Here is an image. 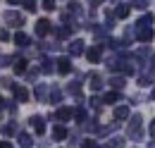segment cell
Segmentation results:
<instances>
[{"label": "cell", "mask_w": 155, "mask_h": 148, "mask_svg": "<svg viewBox=\"0 0 155 148\" xmlns=\"http://www.w3.org/2000/svg\"><path fill=\"white\" fill-rule=\"evenodd\" d=\"M141 124H143V119H141V115H134L131 117V122H129V136L134 139V141H141Z\"/></svg>", "instance_id": "cell-1"}, {"label": "cell", "mask_w": 155, "mask_h": 148, "mask_svg": "<svg viewBox=\"0 0 155 148\" xmlns=\"http://www.w3.org/2000/svg\"><path fill=\"white\" fill-rule=\"evenodd\" d=\"M5 22L12 24V26H24V17H21L19 12H15V10H7L5 12Z\"/></svg>", "instance_id": "cell-2"}, {"label": "cell", "mask_w": 155, "mask_h": 148, "mask_svg": "<svg viewBox=\"0 0 155 148\" xmlns=\"http://www.w3.org/2000/svg\"><path fill=\"white\" fill-rule=\"evenodd\" d=\"M29 122H31V127H34V131H36L38 136H43V134H45V119H43L41 115H34Z\"/></svg>", "instance_id": "cell-3"}, {"label": "cell", "mask_w": 155, "mask_h": 148, "mask_svg": "<svg viewBox=\"0 0 155 148\" xmlns=\"http://www.w3.org/2000/svg\"><path fill=\"white\" fill-rule=\"evenodd\" d=\"M136 36H138V41L148 43V41H153V29L150 26H136Z\"/></svg>", "instance_id": "cell-4"}, {"label": "cell", "mask_w": 155, "mask_h": 148, "mask_svg": "<svg viewBox=\"0 0 155 148\" xmlns=\"http://www.w3.org/2000/svg\"><path fill=\"white\" fill-rule=\"evenodd\" d=\"M55 65H58L55 69H58L60 74H67V72H72V60H69L67 55H64V57H60V60L55 62Z\"/></svg>", "instance_id": "cell-5"}, {"label": "cell", "mask_w": 155, "mask_h": 148, "mask_svg": "<svg viewBox=\"0 0 155 148\" xmlns=\"http://www.w3.org/2000/svg\"><path fill=\"white\" fill-rule=\"evenodd\" d=\"M50 29H53V24H50L48 19H38V22H36V34H38V36L50 34Z\"/></svg>", "instance_id": "cell-6"}, {"label": "cell", "mask_w": 155, "mask_h": 148, "mask_svg": "<svg viewBox=\"0 0 155 148\" xmlns=\"http://www.w3.org/2000/svg\"><path fill=\"white\" fill-rule=\"evenodd\" d=\"M12 91H15L17 103H26V100H29V89H24V86H17V84H15V89H12Z\"/></svg>", "instance_id": "cell-7"}, {"label": "cell", "mask_w": 155, "mask_h": 148, "mask_svg": "<svg viewBox=\"0 0 155 148\" xmlns=\"http://www.w3.org/2000/svg\"><path fill=\"white\" fill-rule=\"evenodd\" d=\"M129 12H131V5H124V2H119V5H117V10H115V17L127 19V17H129Z\"/></svg>", "instance_id": "cell-8"}, {"label": "cell", "mask_w": 155, "mask_h": 148, "mask_svg": "<svg viewBox=\"0 0 155 148\" xmlns=\"http://www.w3.org/2000/svg\"><path fill=\"white\" fill-rule=\"evenodd\" d=\"M17 136H19L21 148H31V146H34V136H31V134H26V131H19Z\"/></svg>", "instance_id": "cell-9"}, {"label": "cell", "mask_w": 155, "mask_h": 148, "mask_svg": "<svg viewBox=\"0 0 155 148\" xmlns=\"http://www.w3.org/2000/svg\"><path fill=\"white\" fill-rule=\"evenodd\" d=\"M41 72H45V74L55 72V60H50V57H43V60H41Z\"/></svg>", "instance_id": "cell-10"}, {"label": "cell", "mask_w": 155, "mask_h": 148, "mask_svg": "<svg viewBox=\"0 0 155 148\" xmlns=\"http://www.w3.org/2000/svg\"><path fill=\"white\" fill-rule=\"evenodd\" d=\"M53 139H55V141H64V139H67V129H64L62 124H55V127H53Z\"/></svg>", "instance_id": "cell-11"}, {"label": "cell", "mask_w": 155, "mask_h": 148, "mask_svg": "<svg viewBox=\"0 0 155 148\" xmlns=\"http://www.w3.org/2000/svg\"><path fill=\"white\" fill-rule=\"evenodd\" d=\"M88 86H91L93 91H100V89H103V79H100L98 74H88Z\"/></svg>", "instance_id": "cell-12"}, {"label": "cell", "mask_w": 155, "mask_h": 148, "mask_svg": "<svg viewBox=\"0 0 155 148\" xmlns=\"http://www.w3.org/2000/svg\"><path fill=\"white\" fill-rule=\"evenodd\" d=\"M72 115H74V112L69 110V108H60V110L55 112V117H58L60 122H69V119H72Z\"/></svg>", "instance_id": "cell-13"}, {"label": "cell", "mask_w": 155, "mask_h": 148, "mask_svg": "<svg viewBox=\"0 0 155 148\" xmlns=\"http://www.w3.org/2000/svg\"><path fill=\"white\" fill-rule=\"evenodd\" d=\"M86 57H88L91 62H100V45H93V48H88V50H86Z\"/></svg>", "instance_id": "cell-14"}, {"label": "cell", "mask_w": 155, "mask_h": 148, "mask_svg": "<svg viewBox=\"0 0 155 148\" xmlns=\"http://www.w3.org/2000/svg\"><path fill=\"white\" fill-rule=\"evenodd\" d=\"M84 53V41H72L69 43V55H81Z\"/></svg>", "instance_id": "cell-15"}, {"label": "cell", "mask_w": 155, "mask_h": 148, "mask_svg": "<svg viewBox=\"0 0 155 148\" xmlns=\"http://www.w3.org/2000/svg\"><path fill=\"white\" fill-rule=\"evenodd\" d=\"M12 62H15V72L17 74L26 72V60H24V57H12Z\"/></svg>", "instance_id": "cell-16"}, {"label": "cell", "mask_w": 155, "mask_h": 148, "mask_svg": "<svg viewBox=\"0 0 155 148\" xmlns=\"http://www.w3.org/2000/svg\"><path fill=\"white\" fill-rule=\"evenodd\" d=\"M15 43H17L19 48H26V45H29V36H26L24 31H17V34H15Z\"/></svg>", "instance_id": "cell-17"}, {"label": "cell", "mask_w": 155, "mask_h": 148, "mask_svg": "<svg viewBox=\"0 0 155 148\" xmlns=\"http://www.w3.org/2000/svg\"><path fill=\"white\" fill-rule=\"evenodd\" d=\"M36 98H38L41 103L48 98V86H45V84H38V86H36Z\"/></svg>", "instance_id": "cell-18"}, {"label": "cell", "mask_w": 155, "mask_h": 148, "mask_svg": "<svg viewBox=\"0 0 155 148\" xmlns=\"http://www.w3.org/2000/svg\"><path fill=\"white\" fill-rule=\"evenodd\" d=\"M110 84H112V89H115V91H119V89H124L127 79H124V76H112V79H110Z\"/></svg>", "instance_id": "cell-19"}, {"label": "cell", "mask_w": 155, "mask_h": 148, "mask_svg": "<svg viewBox=\"0 0 155 148\" xmlns=\"http://www.w3.org/2000/svg\"><path fill=\"white\" fill-rule=\"evenodd\" d=\"M127 146V141L122 139V136H115V139H110V143H107V148H124Z\"/></svg>", "instance_id": "cell-20"}, {"label": "cell", "mask_w": 155, "mask_h": 148, "mask_svg": "<svg viewBox=\"0 0 155 148\" xmlns=\"http://www.w3.org/2000/svg\"><path fill=\"white\" fill-rule=\"evenodd\" d=\"M2 134H5V136H15V134H19V131H17V124H15V122L5 124V127H2Z\"/></svg>", "instance_id": "cell-21"}, {"label": "cell", "mask_w": 155, "mask_h": 148, "mask_svg": "<svg viewBox=\"0 0 155 148\" xmlns=\"http://www.w3.org/2000/svg\"><path fill=\"white\" fill-rule=\"evenodd\" d=\"M115 117L117 119H127V117H129V108H127V105H119L115 110Z\"/></svg>", "instance_id": "cell-22"}, {"label": "cell", "mask_w": 155, "mask_h": 148, "mask_svg": "<svg viewBox=\"0 0 155 148\" xmlns=\"http://www.w3.org/2000/svg\"><path fill=\"white\" fill-rule=\"evenodd\" d=\"M77 122H86V110H84V105H79L77 110H74V115H72Z\"/></svg>", "instance_id": "cell-23"}, {"label": "cell", "mask_w": 155, "mask_h": 148, "mask_svg": "<svg viewBox=\"0 0 155 148\" xmlns=\"http://www.w3.org/2000/svg\"><path fill=\"white\" fill-rule=\"evenodd\" d=\"M129 5L136 7V10H146V7L150 5V0H129Z\"/></svg>", "instance_id": "cell-24"}, {"label": "cell", "mask_w": 155, "mask_h": 148, "mask_svg": "<svg viewBox=\"0 0 155 148\" xmlns=\"http://www.w3.org/2000/svg\"><path fill=\"white\" fill-rule=\"evenodd\" d=\"M150 24H153V15H143L136 22V26H150Z\"/></svg>", "instance_id": "cell-25"}, {"label": "cell", "mask_w": 155, "mask_h": 148, "mask_svg": "<svg viewBox=\"0 0 155 148\" xmlns=\"http://www.w3.org/2000/svg\"><path fill=\"white\" fill-rule=\"evenodd\" d=\"M58 36L60 38H69V36H72V26H69V24H67V26H60V29H58Z\"/></svg>", "instance_id": "cell-26"}, {"label": "cell", "mask_w": 155, "mask_h": 148, "mask_svg": "<svg viewBox=\"0 0 155 148\" xmlns=\"http://www.w3.org/2000/svg\"><path fill=\"white\" fill-rule=\"evenodd\" d=\"M117 100H119V93H117V91L105 93V98H103V103H117Z\"/></svg>", "instance_id": "cell-27"}, {"label": "cell", "mask_w": 155, "mask_h": 148, "mask_svg": "<svg viewBox=\"0 0 155 148\" xmlns=\"http://www.w3.org/2000/svg\"><path fill=\"white\" fill-rule=\"evenodd\" d=\"M67 93H72V96H79V93H81V86H79V81H72V84L67 86Z\"/></svg>", "instance_id": "cell-28"}, {"label": "cell", "mask_w": 155, "mask_h": 148, "mask_svg": "<svg viewBox=\"0 0 155 148\" xmlns=\"http://www.w3.org/2000/svg\"><path fill=\"white\" fill-rule=\"evenodd\" d=\"M21 5H24V10H29V12H36L38 7H36V0H21Z\"/></svg>", "instance_id": "cell-29"}, {"label": "cell", "mask_w": 155, "mask_h": 148, "mask_svg": "<svg viewBox=\"0 0 155 148\" xmlns=\"http://www.w3.org/2000/svg\"><path fill=\"white\" fill-rule=\"evenodd\" d=\"M60 98H62V93H60L58 89H53V91H50V103H60Z\"/></svg>", "instance_id": "cell-30"}, {"label": "cell", "mask_w": 155, "mask_h": 148, "mask_svg": "<svg viewBox=\"0 0 155 148\" xmlns=\"http://www.w3.org/2000/svg\"><path fill=\"white\" fill-rule=\"evenodd\" d=\"M43 7L50 12V10H55V0H43Z\"/></svg>", "instance_id": "cell-31"}, {"label": "cell", "mask_w": 155, "mask_h": 148, "mask_svg": "<svg viewBox=\"0 0 155 148\" xmlns=\"http://www.w3.org/2000/svg\"><path fill=\"white\" fill-rule=\"evenodd\" d=\"M2 86H5V89H15V81H12V79H2Z\"/></svg>", "instance_id": "cell-32"}, {"label": "cell", "mask_w": 155, "mask_h": 148, "mask_svg": "<svg viewBox=\"0 0 155 148\" xmlns=\"http://www.w3.org/2000/svg\"><path fill=\"white\" fill-rule=\"evenodd\" d=\"M88 103H91V108H93V110H98V108H100V100H98V98H91Z\"/></svg>", "instance_id": "cell-33"}, {"label": "cell", "mask_w": 155, "mask_h": 148, "mask_svg": "<svg viewBox=\"0 0 155 148\" xmlns=\"http://www.w3.org/2000/svg\"><path fill=\"white\" fill-rule=\"evenodd\" d=\"M81 148H98V143H96V141H84V146H81Z\"/></svg>", "instance_id": "cell-34"}, {"label": "cell", "mask_w": 155, "mask_h": 148, "mask_svg": "<svg viewBox=\"0 0 155 148\" xmlns=\"http://www.w3.org/2000/svg\"><path fill=\"white\" fill-rule=\"evenodd\" d=\"M0 148H15V146H12L10 141H0Z\"/></svg>", "instance_id": "cell-35"}, {"label": "cell", "mask_w": 155, "mask_h": 148, "mask_svg": "<svg viewBox=\"0 0 155 148\" xmlns=\"http://www.w3.org/2000/svg\"><path fill=\"white\" fill-rule=\"evenodd\" d=\"M7 38H10V34H7V31H0V41H7Z\"/></svg>", "instance_id": "cell-36"}, {"label": "cell", "mask_w": 155, "mask_h": 148, "mask_svg": "<svg viewBox=\"0 0 155 148\" xmlns=\"http://www.w3.org/2000/svg\"><path fill=\"white\" fill-rule=\"evenodd\" d=\"M150 134H153V136H155V119H153V122H150Z\"/></svg>", "instance_id": "cell-37"}, {"label": "cell", "mask_w": 155, "mask_h": 148, "mask_svg": "<svg viewBox=\"0 0 155 148\" xmlns=\"http://www.w3.org/2000/svg\"><path fill=\"white\" fill-rule=\"evenodd\" d=\"M7 2H10V5H19L21 0H7Z\"/></svg>", "instance_id": "cell-38"}, {"label": "cell", "mask_w": 155, "mask_h": 148, "mask_svg": "<svg viewBox=\"0 0 155 148\" xmlns=\"http://www.w3.org/2000/svg\"><path fill=\"white\" fill-rule=\"evenodd\" d=\"M100 2H103V0H91V5H93V7H96V5H100Z\"/></svg>", "instance_id": "cell-39"}, {"label": "cell", "mask_w": 155, "mask_h": 148, "mask_svg": "<svg viewBox=\"0 0 155 148\" xmlns=\"http://www.w3.org/2000/svg\"><path fill=\"white\" fill-rule=\"evenodd\" d=\"M0 108H5V100H2V98H0Z\"/></svg>", "instance_id": "cell-40"}, {"label": "cell", "mask_w": 155, "mask_h": 148, "mask_svg": "<svg viewBox=\"0 0 155 148\" xmlns=\"http://www.w3.org/2000/svg\"><path fill=\"white\" fill-rule=\"evenodd\" d=\"M150 98H153V100H155V89H153V93H150Z\"/></svg>", "instance_id": "cell-41"}, {"label": "cell", "mask_w": 155, "mask_h": 148, "mask_svg": "<svg viewBox=\"0 0 155 148\" xmlns=\"http://www.w3.org/2000/svg\"><path fill=\"white\" fill-rule=\"evenodd\" d=\"M150 62H153V67H155V55H153V60H150Z\"/></svg>", "instance_id": "cell-42"}]
</instances>
